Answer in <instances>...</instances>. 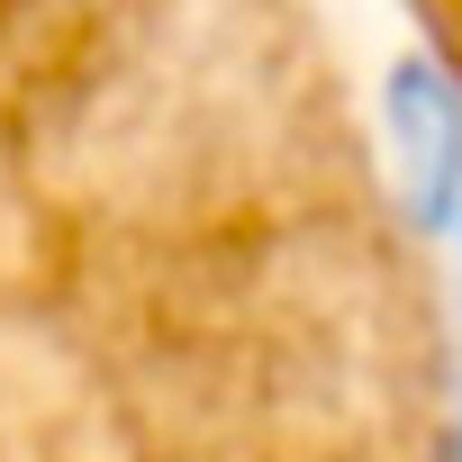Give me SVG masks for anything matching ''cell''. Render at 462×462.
<instances>
[{
    "mask_svg": "<svg viewBox=\"0 0 462 462\" xmlns=\"http://www.w3.org/2000/svg\"><path fill=\"white\" fill-rule=\"evenodd\" d=\"M390 136H399V190L417 226H453L462 217V91L435 64L390 73Z\"/></svg>",
    "mask_w": 462,
    "mask_h": 462,
    "instance_id": "6da1fadb",
    "label": "cell"
},
{
    "mask_svg": "<svg viewBox=\"0 0 462 462\" xmlns=\"http://www.w3.org/2000/svg\"><path fill=\"white\" fill-rule=\"evenodd\" d=\"M453 226H462V217H453Z\"/></svg>",
    "mask_w": 462,
    "mask_h": 462,
    "instance_id": "7a4b0ae2",
    "label": "cell"
}]
</instances>
